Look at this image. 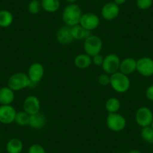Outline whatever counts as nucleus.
I'll use <instances>...</instances> for the list:
<instances>
[{
    "instance_id": "34",
    "label": "nucleus",
    "mask_w": 153,
    "mask_h": 153,
    "mask_svg": "<svg viewBox=\"0 0 153 153\" xmlns=\"http://www.w3.org/2000/svg\"><path fill=\"white\" fill-rule=\"evenodd\" d=\"M128 153H141V152L138 149H131L128 152Z\"/></svg>"
},
{
    "instance_id": "23",
    "label": "nucleus",
    "mask_w": 153,
    "mask_h": 153,
    "mask_svg": "<svg viewBox=\"0 0 153 153\" xmlns=\"http://www.w3.org/2000/svg\"><path fill=\"white\" fill-rule=\"evenodd\" d=\"M121 108V103L117 98L112 97L108 98L105 103V109L108 113H118Z\"/></svg>"
},
{
    "instance_id": "21",
    "label": "nucleus",
    "mask_w": 153,
    "mask_h": 153,
    "mask_svg": "<svg viewBox=\"0 0 153 153\" xmlns=\"http://www.w3.org/2000/svg\"><path fill=\"white\" fill-rule=\"evenodd\" d=\"M42 8L48 13H55L60 8L59 0H41Z\"/></svg>"
},
{
    "instance_id": "29",
    "label": "nucleus",
    "mask_w": 153,
    "mask_h": 153,
    "mask_svg": "<svg viewBox=\"0 0 153 153\" xmlns=\"http://www.w3.org/2000/svg\"><path fill=\"white\" fill-rule=\"evenodd\" d=\"M98 81L101 86H108L110 83V75L106 73L102 74L98 76Z\"/></svg>"
},
{
    "instance_id": "26",
    "label": "nucleus",
    "mask_w": 153,
    "mask_h": 153,
    "mask_svg": "<svg viewBox=\"0 0 153 153\" xmlns=\"http://www.w3.org/2000/svg\"><path fill=\"white\" fill-rule=\"evenodd\" d=\"M42 9L40 0H32L28 5V11L32 14H38Z\"/></svg>"
},
{
    "instance_id": "4",
    "label": "nucleus",
    "mask_w": 153,
    "mask_h": 153,
    "mask_svg": "<svg viewBox=\"0 0 153 153\" xmlns=\"http://www.w3.org/2000/svg\"><path fill=\"white\" fill-rule=\"evenodd\" d=\"M103 48V42L101 38L98 35H90L86 38L83 42V50L85 53L91 57L99 54Z\"/></svg>"
},
{
    "instance_id": "25",
    "label": "nucleus",
    "mask_w": 153,
    "mask_h": 153,
    "mask_svg": "<svg viewBox=\"0 0 153 153\" xmlns=\"http://www.w3.org/2000/svg\"><path fill=\"white\" fill-rule=\"evenodd\" d=\"M140 136L146 143L149 144H153V128L151 126L142 128Z\"/></svg>"
},
{
    "instance_id": "12",
    "label": "nucleus",
    "mask_w": 153,
    "mask_h": 153,
    "mask_svg": "<svg viewBox=\"0 0 153 153\" xmlns=\"http://www.w3.org/2000/svg\"><path fill=\"white\" fill-rule=\"evenodd\" d=\"M17 114L15 108L11 105H0V123L9 125L14 123Z\"/></svg>"
},
{
    "instance_id": "37",
    "label": "nucleus",
    "mask_w": 153,
    "mask_h": 153,
    "mask_svg": "<svg viewBox=\"0 0 153 153\" xmlns=\"http://www.w3.org/2000/svg\"><path fill=\"white\" fill-rule=\"evenodd\" d=\"M40 1H41V0H40Z\"/></svg>"
},
{
    "instance_id": "1",
    "label": "nucleus",
    "mask_w": 153,
    "mask_h": 153,
    "mask_svg": "<svg viewBox=\"0 0 153 153\" xmlns=\"http://www.w3.org/2000/svg\"><path fill=\"white\" fill-rule=\"evenodd\" d=\"M82 14V10L78 5L76 3L68 4L63 9L62 19L65 26L72 27L80 23Z\"/></svg>"
},
{
    "instance_id": "11",
    "label": "nucleus",
    "mask_w": 153,
    "mask_h": 153,
    "mask_svg": "<svg viewBox=\"0 0 153 153\" xmlns=\"http://www.w3.org/2000/svg\"><path fill=\"white\" fill-rule=\"evenodd\" d=\"M23 108L29 115H33L39 113L41 110V101L38 97L29 95L25 98L23 104Z\"/></svg>"
},
{
    "instance_id": "8",
    "label": "nucleus",
    "mask_w": 153,
    "mask_h": 153,
    "mask_svg": "<svg viewBox=\"0 0 153 153\" xmlns=\"http://www.w3.org/2000/svg\"><path fill=\"white\" fill-rule=\"evenodd\" d=\"M137 71L143 76L149 77L153 75V59L150 57H141L137 60Z\"/></svg>"
},
{
    "instance_id": "18",
    "label": "nucleus",
    "mask_w": 153,
    "mask_h": 153,
    "mask_svg": "<svg viewBox=\"0 0 153 153\" xmlns=\"http://www.w3.org/2000/svg\"><path fill=\"white\" fill-rule=\"evenodd\" d=\"M47 119L45 115L41 112L35 114L31 115L30 120H29V126L32 128L40 129L42 128L46 125Z\"/></svg>"
},
{
    "instance_id": "17",
    "label": "nucleus",
    "mask_w": 153,
    "mask_h": 153,
    "mask_svg": "<svg viewBox=\"0 0 153 153\" xmlns=\"http://www.w3.org/2000/svg\"><path fill=\"white\" fill-rule=\"evenodd\" d=\"M71 32L74 40L76 41H84L86 38H87L91 35V32L86 30L80 24L71 27Z\"/></svg>"
},
{
    "instance_id": "10",
    "label": "nucleus",
    "mask_w": 153,
    "mask_h": 153,
    "mask_svg": "<svg viewBox=\"0 0 153 153\" xmlns=\"http://www.w3.org/2000/svg\"><path fill=\"white\" fill-rule=\"evenodd\" d=\"M27 75L32 84H37L43 79L45 75V68L40 62H34L28 69Z\"/></svg>"
},
{
    "instance_id": "30",
    "label": "nucleus",
    "mask_w": 153,
    "mask_h": 153,
    "mask_svg": "<svg viewBox=\"0 0 153 153\" xmlns=\"http://www.w3.org/2000/svg\"><path fill=\"white\" fill-rule=\"evenodd\" d=\"M104 58L102 55L101 54H97V55L94 56L92 57V62L95 65L98 66V67H100V66L102 65L103 62H104Z\"/></svg>"
},
{
    "instance_id": "19",
    "label": "nucleus",
    "mask_w": 153,
    "mask_h": 153,
    "mask_svg": "<svg viewBox=\"0 0 153 153\" xmlns=\"http://www.w3.org/2000/svg\"><path fill=\"white\" fill-rule=\"evenodd\" d=\"M74 63L76 68L80 69L87 68L92 64V57L86 53L78 54L74 59Z\"/></svg>"
},
{
    "instance_id": "7",
    "label": "nucleus",
    "mask_w": 153,
    "mask_h": 153,
    "mask_svg": "<svg viewBox=\"0 0 153 153\" xmlns=\"http://www.w3.org/2000/svg\"><path fill=\"white\" fill-rule=\"evenodd\" d=\"M120 62H121V60L118 55L115 53H110L104 56L101 68L104 73L111 75L119 71Z\"/></svg>"
},
{
    "instance_id": "31",
    "label": "nucleus",
    "mask_w": 153,
    "mask_h": 153,
    "mask_svg": "<svg viewBox=\"0 0 153 153\" xmlns=\"http://www.w3.org/2000/svg\"><path fill=\"white\" fill-rule=\"evenodd\" d=\"M145 95L149 101H152L153 102V84L150 85L149 86L147 87V89H146Z\"/></svg>"
},
{
    "instance_id": "2",
    "label": "nucleus",
    "mask_w": 153,
    "mask_h": 153,
    "mask_svg": "<svg viewBox=\"0 0 153 153\" xmlns=\"http://www.w3.org/2000/svg\"><path fill=\"white\" fill-rule=\"evenodd\" d=\"M110 85L115 92L118 93H125L130 89L131 80L128 75L117 71L110 75Z\"/></svg>"
},
{
    "instance_id": "27",
    "label": "nucleus",
    "mask_w": 153,
    "mask_h": 153,
    "mask_svg": "<svg viewBox=\"0 0 153 153\" xmlns=\"http://www.w3.org/2000/svg\"><path fill=\"white\" fill-rule=\"evenodd\" d=\"M153 0H136V5L139 9L145 11L152 7Z\"/></svg>"
},
{
    "instance_id": "35",
    "label": "nucleus",
    "mask_w": 153,
    "mask_h": 153,
    "mask_svg": "<svg viewBox=\"0 0 153 153\" xmlns=\"http://www.w3.org/2000/svg\"><path fill=\"white\" fill-rule=\"evenodd\" d=\"M151 126H152V128H153V121H152V125H151Z\"/></svg>"
},
{
    "instance_id": "3",
    "label": "nucleus",
    "mask_w": 153,
    "mask_h": 153,
    "mask_svg": "<svg viewBox=\"0 0 153 153\" xmlns=\"http://www.w3.org/2000/svg\"><path fill=\"white\" fill-rule=\"evenodd\" d=\"M32 85L27 74L18 72L11 75L8 80V86L14 92H18Z\"/></svg>"
},
{
    "instance_id": "28",
    "label": "nucleus",
    "mask_w": 153,
    "mask_h": 153,
    "mask_svg": "<svg viewBox=\"0 0 153 153\" xmlns=\"http://www.w3.org/2000/svg\"><path fill=\"white\" fill-rule=\"evenodd\" d=\"M28 153H47V152L42 145L35 143L29 146V149H28Z\"/></svg>"
},
{
    "instance_id": "5",
    "label": "nucleus",
    "mask_w": 153,
    "mask_h": 153,
    "mask_svg": "<svg viewBox=\"0 0 153 153\" xmlns=\"http://www.w3.org/2000/svg\"><path fill=\"white\" fill-rule=\"evenodd\" d=\"M126 123V118L119 113H108L106 119L107 127L113 132H120L124 130Z\"/></svg>"
},
{
    "instance_id": "9",
    "label": "nucleus",
    "mask_w": 153,
    "mask_h": 153,
    "mask_svg": "<svg viewBox=\"0 0 153 153\" xmlns=\"http://www.w3.org/2000/svg\"><path fill=\"white\" fill-rule=\"evenodd\" d=\"M79 24L86 30L92 32L99 26L100 18L97 14L92 12L84 13L82 14Z\"/></svg>"
},
{
    "instance_id": "13",
    "label": "nucleus",
    "mask_w": 153,
    "mask_h": 153,
    "mask_svg": "<svg viewBox=\"0 0 153 153\" xmlns=\"http://www.w3.org/2000/svg\"><path fill=\"white\" fill-rule=\"evenodd\" d=\"M120 8L119 5L114 3L113 2H107V3L104 4V6L101 8V17L106 20H115L117 18L120 14Z\"/></svg>"
},
{
    "instance_id": "16",
    "label": "nucleus",
    "mask_w": 153,
    "mask_h": 153,
    "mask_svg": "<svg viewBox=\"0 0 153 153\" xmlns=\"http://www.w3.org/2000/svg\"><path fill=\"white\" fill-rule=\"evenodd\" d=\"M14 91L8 86L0 88V105H11L14 101Z\"/></svg>"
},
{
    "instance_id": "15",
    "label": "nucleus",
    "mask_w": 153,
    "mask_h": 153,
    "mask_svg": "<svg viewBox=\"0 0 153 153\" xmlns=\"http://www.w3.org/2000/svg\"><path fill=\"white\" fill-rule=\"evenodd\" d=\"M137 71V60L132 57H128L122 60L120 62V70L121 73L126 75H130Z\"/></svg>"
},
{
    "instance_id": "24",
    "label": "nucleus",
    "mask_w": 153,
    "mask_h": 153,
    "mask_svg": "<svg viewBox=\"0 0 153 153\" xmlns=\"http://www.w3.org/2000/svg\"><path fill=\"white\" fill-rule=\"evenodd\" d=\"M29 120H30V115L28 114L24 110L17 112L15 117L14 123H17L20 126H29Z\"/></svg>"
},
{
    "instance_id": "32",
    "label": "nucleus",
    "mask_w": 153,
    "mask_h": 153,
    "mask_svg": "<svg viewBox=\"0 0 153 153\" xmlns=\"http://www.w3.org/2000/svg\"><path fill=\"white\" fill-rule=\"evenodd\" d=\"M126 1H127V0H113V2L120 6V5H123V4L126 3Z\"/></svg>"
},
{
    "instance_id": "20",
    "label": "nucleus",
    "mask_w": 153,
    "mask_h": 153,
    "mask_svg": "<svg viewBox=\"0 0 153 153\" xmlns=\"http://www.w3.org/2000/svg\"><path fill=\"white\" fill-rule=\"evenodd\" d=\"M5 149L8 153H21L23 149V143L19 138H11L7 143Z\"/></svg>"
},
{
    "instance_id": "6",
    "label": "nucleus",
    "mask_w": 153,
    "mask_h": 153,
    "mask_svg": "<svg viewBox=\"0 0 153 153\" xmlns=\"http://www.w3.org/2000/svg\"><path fill=\"white\" fill-rule=\"evenodd\" d=\"M153 121V112L147 107H140L135 113V122L141 128L152 125Z\"/></svg>"
},
{
    "instance_id": "36",
    "label": "nucleus",
    "mask_w": 153,
    "mask_h": 153,
    "mask_svg": "<svg viewBox=\"0 0 153 153\" xmlns=\"http://www.w3.org/2000/svg\"><path fill=\"white\" fill-rule=\"evenodd\" d=\"M0 153H2V152H0Z\"/></svg>"
},
{
    "instance_id": "22",
    "label": "nucleus",
    "mask_w": 153,
    "mask_h": 153,
    "mask_svg": "<svg viewBox=\"0 0 153 153\" xmlns=\"http://www.w3.org/2000/svg\"><path fill=\"white\" fill-rule=\"evenodd\" d=\"M14 21V16L11 11L8 10L0 11V27L8 28Z\"/></svg>"
},
{
    "instance_id": "14",
    "label": "nucleus",
    "mask_w": 153,
    "mask_h": 153,
    "mask_svg": "<svg viewBox=\"0 0 153 153\" xmlns=\"http://www.w3.org/2000/svg\"><path fill=\"white\" fill-rule=\"evenodd\" d=\"M56 38L57 42L62 45H70L74 42V38L71 32V27L68 26H62L60 29H59L56 35Z\"/></svg>"
},
{
    "instance_id": "33",
    "label": "nucleus",
    "mask_w": 153,
    "mask_h": 153,
    "mask_svg": "<svg viewBox=\"0 0 153 153\" xmlns=\"http://www.w3.org/2000/svg\"><path fill=\"white\" fill-rule=\"evenodd\" d=\"M66 2H68L69 4H75L78 0H65Z\"/></svg>"
}]
</instances>
